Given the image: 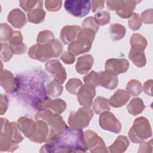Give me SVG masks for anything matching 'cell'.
<instances>
[{
    "label": "cell",
    "mask_w": 153,
    "mask_h": 153,
    "mask_svg": "<svg viewBox=\"0 0 153 153\" xmlns=\"http://www.w3.org/2000/svg\"><path fill=\"white\" fill-rule=\"evenodd\" d=\"M87 149L82 130L68 127L62 134L43 145L40 152H84Z\"/></svg>",
    "instance_id": "6da1fadb"
},
{
    "label": "cell",
    "mask_w": 153,
    "mask_h": 153,
    "mask_svg": "<svg viewBox=\"0 0 153 153\" xmlns=\"http://www.w3.org/2000/svg\"><path fill=\"white\" fill-rule=\"evenodd\" d=\"M21 76L16 77L18 86L16 91L25 101L36 109L39 103L48 97L44 85L46 75L44 72L38 71L32 74Z\"/></svg>",
    "instance_id": "7a4b0ae2"
},
{
    "label": "cell",
    "mask_w": 153,
    "mask_h": 153,
    "mask_svg": "<svg viewBox=\"0 0 153 153\" xmlns=\"http://www.w3.org/2000/svg\"><path fill=\"white\" fill-rule=\"evenodd\" d=\"M17 126L24 135L31 141L41 143L45 142L49 134L48 124L42 120H35L22 117L17 120Z\"/></svg>",
    "instance_id": "3957f363"
},
{
    "label": "cell",
    "mask_w": 153,
    "mask_h": 153,
    "mask_svg": "<svg viewBox=\"0 0 153 153\" xmlns=\"http://www.w3.org/2000/svg\"><path fill=\"white\" fill-rule=\"evenodd\" d=\"M1 130L0 137V150L1 152H13L18 144L23 140L17 124L15 122L9 123L6 118H1Z\"/></svg>",
    "instance_id": "277c9868"
},
{
    "label": "cell",
    "mask_w": 153,
    "mask_h": 153,
    "mask_svg": "<svg viewBox=\"0 0 153 153\" xmlns=\"http://www.w3.org/2000/svg\"><path fill=\"white\" fill-rule=\"evenodd\" d=\"M63 51V45L60 42L54 39L45 44H35L29 50L28 55L33 59L44 62L52 57H57Z\"/></svg>",
    "instance_id": "5b68a950"
},
{
    "label": "cell",
    "mask_w": 153,
    "mask_h": 153,
    "mask_svg": "<svg viewBox=\"0 0 153 153\" xmlns=\"http://www.w3.org/2000/svg\"><path fill=\"white\" fill-rule=\"evenodd\" d=\"M35 120L45 121L49 127V134L45 143H48L56 136L62 134L68 127L63 118L58 114L50 109L38 111L35 117Z\"/></svg>",
    "instance_id": "8992f818"
},
{
    "label": "cell",
    "mask_w": 153,
    "mask_h": 153,
    "mask_svg": "<svg viewBox=\"0 0 153 153\" xmlns=\"http://www.w3.org/2000/svg\"><path fill=\"white\" fill-rule=\"evenodd\" d=\"M128 136L134 143H140L151 137L152 130L148 120L143 117L137 118L128 131Z\"/></svg>",
    "instance_id": "52a82bcc"
},
{
    "label": "cell",
    "mask_w": 153,
    "mask_h": 153,
    "mask_svg": "<svg viewBox=\"0 0 153 153\" xmlns=\"http://www.w3.org/2000/svg\"><path fill=\"white\" fill-rule=\"evenodd\" d=\"M93 116L92 109L89 108H80L76 112L71 113L68 118V123L71 128L81 130L88 126Z\"/></svg>",
    "instance_id": "ba28073f"
},
{
    "label": "cell",
    "mask_w": 153,
    "mask_h": 153,
    "mask_svg": "<svg viewBox=\"0 0 153 153\" xmlns=\"http://www.w3.org/2000/svg\"><path fill=\"white\" fill-rule=\"evenodd\" d=\"M65 8L71 15L76 17L86 16L91 9L90 1L68 0L65 1Z\"/></svg>",
    "instance_id": "9c48e42d"
},
{
    "label": "cell",
    "mask_w": 153,
    "mask_h": 153,
    "mask_svg": "<svg viewBox=\"0 0 153 153\" xmlns=\"http://www.w3.org/2000/svg\"><path fill=\"white\" fill-rule=\"evenodd\" d=\"M99 121L100 126L105 130L119 133L121 130V123L112 112L108 111L101 113Z\"/></svg>",
    "instance_id": "30bf717a"
},
{
    "label": "cell",
    "mask_w": 153,
    "mask_h": 153,
    "mask_svg": "<svg viewBox=\"0 0 153 153\" xmlns=\"http://www.w3.org/2000/svg\"><path fill=\"white\" fill-rule=\"evenodd\" d=\"M85 141L88 149L91 152H108L103 139L97 133L88 130L84 133Z\"/></svg>",
    "instance_id": "8fae6325"
},
{
    "label": "cell",
    "mask_w": 153,
    "mask_h": 153,
    "mask_svg": "<svg viewBox=\"0 0 153 153\" xmlns=\"http://www.w3.org/2000/svg\"><path fill=\"white\" fill-rule=\"evenodd\" d=\"M118 83V79L117 75H115L107 71L96 73V87L100 85L107 89L114 90L117 87Z\"/></svg>",
    "instance_id": "7c38bea8"
},
{
    "label": "cell",
    "mask_w": 153,
    "mask_h": 153,
    "mask_svg": "<svg viewBox=\"0 0 153 153\" xmlns=\"http://www.w3.org/2000/svg\"><path fill=\"white\" fill-rule=\"evenodd\" d=\"M45 69L53 76L54 80L63 84L66 79V70L58 60H51L45 63Z\"/></svg>",
    "instance_id": "4fadbf2b"
},
{
    "label": "cell",
    "mask_w": 153,
    "mask_h": 153,
    "mask_svg": "<svg viewBox=\"0 0 153 153\" xmlns=\"http://www.w3.org/2000/svg\"><path fill=\"white\" fill-rule=\"evenodd\" d=\"M95 87L90 84L82 85L77 93V99L79 103L85 108H89L93 102L96 95Z\"/></svg>",
    "instance_id": "5bb4252c"
},
{
    "label": "cell",
    "mask_w": 153,
    "mask_h": 153,
    "mask_svg": "<svg viewBox=\"0 0 153 153\" xmlns=\"http://www.w3.org/2000/svg\"><path fill=\"white\" fill-rule=\"evenodd\" d=\"M129 67V63L125 59H109L105 63L106 71L117 75L127 72Z\"/></svg>",
    "instance_id": "9a60e30c"
},
{
    "label": "cell",
    "mask_w": 153,
    "mask_h": 153,
    "mask_svg": "<svg viewBox=\"0 0 153 153\" xmlns=\"http://www.w3.org/2000/svg\"><path fill=\"white\" fill-rule=\"evenodd\" d=\"M91 41L83 38L77 37L76 40L69 44L68 51L74 56H78L80 54L89 51L91 49Z\"/></svg>",
    "instance_id": "2e32d148"
},
{
    "label": "cell",
    "mask_w": 153,
    "mask_h": 153,
    "mask_svg": "<svg viewBox=\"0 0 153 153\" xmlns=\"http://www.w3.org/2000/svg\"><path fill=\"white\" fill-rule=\"evenodd\" d=\"M1 85L6 92H14L18 86L17 78H15L11 72L6 69L2 70L1 72Z\"/></svg>",
    "instance_id": "e0dca14e"
},
{
    "label": "cell",
    "mask_w": 153,
    "mask_h": 153,
    "mask_svg": "<svg viewBox=\"0 0 153 153\" xmlns=\"http://www.w3.org/2000/svg\"><path fill=\"white\" fill-rule=\"evenodd\" d=\"M8 42L14 54H22L25 53L27 50V47L23 43L22 35L19 30L13 31Z\"/></svg>",
    "instance_id": "ac0fdd59"
},
{
    "label": "cell",
    "mask_w": 153,
    "mask_h": 153,
    "mask_svg": "<svg viewBox=\"0 0 153 153\" xmlns=\"http://www.w3.org/2000/svg\"><path fill=\"white\" fill-rule=\"evenodd\" d=\"M81 27L77 25H68L64 26L60 32V38L65 44H69L77 38L78 34L81 30Z\"/></svg>",
    "instance_id": "d6986e66"
},
{
    "label": "cell",
    "mask_w": 153,
    "mask_h": 153,
    "mask_svg": "<svg viewBox=\"0 0 153 153\" xmlns=\"http://www.w3.org/2000/svg\"><path fill=\"white\" fill-rule=\"evenodd\" d=\"M7 20L15 28H21L26 23V18L24 13L19 8L13 9L9 13Z\"/></svg>",
    "instance_id": "ffe728a7"
},
{
    "label": "cell",
    "mask_w": 153,
    "mask_h": 153,
    "mask_svg": "<svg viewBox=\"0 0 153 153\" xmlns=\"http://www.w3.org/2000/svg\"><path fill=\"white\" fill-rule=\"evenodd\" d=\"M94 59L90 54H85L78 57L76 64V71L80 74L87 73L91 68Z\"/></svg>",
    "instance_id": "44dd1931"
},
{
    "label": "cell",
    "mask_w": 153,
    "mask_h": 153,
    "mask_svg": "<svg viewBox=\"0 0 153 153\" xmlns=\"http://www.w3.org/2000/svg\"><path fill=\"white\" fill-rule=\"evenodd\" d=\"M130 99V94L127 91L119 89L111 96L109 100V105L114 108H119L125 105Z\"/></svg>",
    "instance_id": "7402d4cb"
},
{
    "label": "cell",
    "mask_w": 153,
    "mask_h": 153,
    "mask_svg": "<svg viewBox=\"0 0 153 153\" xmlns=\"http://www.w3.org/2000/svg\"><path fill=\"white\" fill-rule=\"evenodd\" d=\"M140 2L138 1H123L120 8L116 11L117 14L121 18L130 17L136 5Z\"/></svg>",
    "instance_id": "603a6c76"
},
{
    "label": "cell",
    "mask_w": 153,
    "mask_h": 153,
    "mask_svg": "<svg viewBox=\"0 0 153 153\" xmlns=\"http://www.w3.org/2000/svg\"><path fill=\"white\" fill-rule=\"evenodd\" d=\"M130 142L127 137L125 136H119L116 140L111 145L109 151L112 153H121L126 151Z\"/></svg>",
    "instance_id": "cb8c5ba5"
},
{
    "label": "cell",
    "mask_w": 153,
    "mask_h": 153,
    "mask_svg": "<svg viewBox=\"0 0 153 153\" xmlns=\"http://www.w3.org/2000/svg\"><path fill=\"white\" fill-rule=\"evenodd\" d=\"M128 57L130 60L139 68L143 67L146 63L144 51H139L131 48L128 54Z\"/></svg>",
    "instance_id": "d4e9b609"
},
{
    "label": "cell",
    "mask_w": 153,
    "mask_h": 153,
    "mask_svg": "<svg viewBox=\"0 0 153 153\" xmlns=\"http://www.w3.org/2000/svg\"><path fill=\"white\" fill-rule=\"evenodd\" d=\"M42 7H36L27 13V18L29 22L38 24L44 20L45 12Z\"/></svg>",
    "instance_id": "484cf974"
},
{
    "label": "cell",
    "mask_w": 153,
    "mask_h": 153,
    "mask_svg": "<svg viewBox=\"0 0 153 153\" xmlns=\"http://www.w3.org/2000/svg\"><path fill=\"white\" fill-rule=\"evenodd\" d=\"M130 45L131 48L144 51L147 45V41L145 38L139 33H134L130 38Z\"/></svg>",
    "instance_id": "4316f807"
},
{
    "label": "cell",
    "mask_w": 153,
    "mask_h": 153,
    "mask_svg": "<svg viewBox=\"0 0 153 153\" xmlns=\"http://www.w3.org/2000/svg\"><path fill=\"white\" fill-rule=\"evenodd\" d=\"M145 108L143 100L138 97L133 99L127 106L128 112L133 115H137L142 113Z\"/></svg>",
    "instance_id": "83f0119b"
},
{
    "label": "cell",
    "mask_w": 153,
    "mask_h": 153,
    "mask_svg": "<svg viewBox=\"0 0 153 153\" xmlns=\"http://www.w3.org/2000/svg\"><path fill=\"white\" fill-rule=\"evenodd\" d=\"M93 109L96 114H100L110 110L109 100L103 97L97 96L93 103Z\"/></svg>",
    "instance_id": "f1b7e54d"
},
{
    "label": "cell",
    "mask_w": 153,
    "mask_h": 153,
    "mask_svg": "<svg viewBox=\"0 0 153 153\" xmlns=\"http://www.w3.org/2000/svg\"><path fill=\"white\" fill-rule=\"evenodd\" d=\"M109 31L112 39L118 41L124 38L126 35V27L118 23L112 24L109 27Z\"/></svg>",
    "instance_id": "f546056e"
},
{
    "label": "cell",
    "mask_w": 153,
    "mask_h": 153,
    "mask_svg": "<svg viewBox=\"0 0 153 153\" xmlns=\"http://www.w3.org/2000/svg\"><path fill=\"white\" fill-rule=\"evenodd\" d=\"M46 90L48 96L55 97L59 96L62 94L63 91V87L59 82L56 80H53L47 83Z\"/></svg>",
    "instance_id": "4dcf8cb0"
},
{
    "label": "cell",
    "mask_w": 153,
    "mask_h": 153,
    "mask_svg": "<svg viewBox=\"0 0 153 153\" xmlns=\"http://www.w3.org/2000/svg\"><path fill=\"white\" fill-rule=\"evenodd\" d=\"M66 108V102L62 99H54L51 100L48 105V109L58 114H62Z\"/></svg>",
    "instance_id": "1f68e13d"
},
{
    "label": "cell",
    "mask_w": 153,
    "mask_h": 153,
    "mask_svg": "<svg viewBox=\"0 0 153 153\" xmlns=\"http://www.w3.org/2000/svg\"><path fill=\"white\" fill-rule=\"evenodd\" d=\"M126 90L130 95L137 96L140 94L142 91V84L137 79H131L127 83Z\"/></svg>",
    "instance_id": "d6a6232c"
},
{
    "label": "cell",
    "mask_w": 153,
    "mask_h": 153,
    "mask_svg": "<svg viewBox=\"0 0 153 153\" xmlns=\"http://www.w3.org/2000/svg\"><path fill=\"white\" fill-rule=\"evenodd\" d=\"M82 83L79 79L71 78L66 84V88L68 92L72 94H77Z\"/></svg>",
    "instance_id": "836d02e7"
},
{
    "label": "cell",
    "mask_w": 153,
    "mask_h": 153,
    "mask_svg": "<svg viewBox=\"0 0 153 153\" xmlns=\"http://www.w3.org/2000/svg\"><path fill=\"white\" fill-rule=\"evenodd\" d=\"M54 39H55V38L53 33L50 30H45L41 31L39 33L37 36L36 42L38 44L42 45L50 42Z\"/></svg>",
    "instance_id": "e575fe53"
},
{
    "label": "cell",
    "mask_w": 153,
    "mask_h": 153,
    "mask_svg": "<svg viewBox=\"0 0 153 153\" xmlns=\"http://www.w3.org/2000/svg\"><path fill=\"white\" fill-rule=\"evenodd\" d=\"M110 14L107 11H100L96 13L94 19L99 26H103L108 24L110 21Z\"/></svg>",
    "instance_id": "d590c367"
},
{
    "label": "cell",
    "mask_w": 153,
    "mask_h": 153,
    "mask_svg": "<svg viewBox=\"0 0 153 153\" xmlns=\"http://www.w3.org/2000/svg\"><path fill=\"white\" fill-rule=\"evenodd\" d=\"M13 33L12 28L7 23L1 24L0 39L1 41H8Z\"/></svg>",
    "instance_id": "8d00e7d4"
},
{
    "label": "cell",
    "mask_w": 153,
    "mask_h": 153,
    "mask_svg": "<svg viewBox=\"0 0 153 153\" xmlns=\"http://www.w3.org/2000/svg\"><path fill=\"white\" fill-rule=\"evenodd\" d=\"M1 59L5 62L9 61L12 58L13 55L14 54L10 45H8L7 43L1 42Z\"/></svg>",
    "instance_id": "74e56055"
},
{
    "label": "cell",
    "mask_w": 153,
    "mask_h": 153,
    "mask_svg": "<svg viewBox=\"0 0 153 153\" xmlns=\"http://www.w3.org/2000/svg\"><path fill=\"white\" fill-rule=\"evenodd\" d=\"M20 6L27 13L32 9L38 7H42V1H20L19 2Z\"/></svg>",
    "instance_id": "f35d334b"
},
{
    "label": "cell",
    "mask_w": 153,
    "mask_h": 153,
    "mask_svg": "<svg viewBox=\"0 0 153 153\" xmlns=\"http://www.w3.org/2000/svg\"><path fill=\"white\" fill-rule=\"evenodd\" d=\"M142 26V20L139 14L133 13L128 19V26L133 30H138Z\"/></svg>",
    "instance_id": "ab89813d"
},
{
    "label": "cell",
    "mask_w": 153,
    "mask_h": 153,
    "mask_svg": "<svg viewBox=\"0 0 153 153\" xmlns=\"http://www.w3.org/2000/svg\"><path fill=\"white\" fill-rule=\"evenodd\" d=\"M82 27L84 29H89L96 33L99 28V26L96 23L94 17H88L85 19L82 22Z\"/></svg>",
    "instance_id": "60d3db41"
},
{
    "label": "cell",
    "mask_w": 153,
    "mask_h": 153,
    "mask_svg": "<svg viewBox=\"0 0 153 153\" xmlns=\"http://www.w3.org/2000/svg\"><path fill=\"white\" fill-rule=\"evenodd\" d=\"M45 4V8L50 11H59L62 6L61 1H46Z\"/></svg>",
    "instance_id": "b9f144b4"
},
{
    "label": "cell",
    "mask_w": 153,
    "mask_h": 153,
    "mask_svg": "<svg viewBox=\"0 0 153 153\" xmlns=\"http://www.w3.org/2000/svg\"><path fill=\"white\" fill-rule=\"evenodd\" d=\"M153 19L152 9H149L144 11L141 14V20L146 24H152Z\"/></svg>",
    "instance_id": "7bdbcfd3"
},
{
    "label": "cell",
    "mask_w": 153,
    "mask_h": 153,
    "mask_svg": "<svg viewBox=\"0 0 153 153\" xmlns=\"http://www.w3.org/2000/svg\"><path fill=\"white\" fill-rule=\"evenodd\" d=\"M60 60H62L65 63L69 65L72 64L75 61V56L69 51H65L62 54L60 57Z\"/></svg>",
    "instance_id": "ee69618b"
},
{
    "label": "cell",
    "mask_w": 153,
    "mask_h": 153,
    "mask_svg": "<svg viewBox=\"0 0 153 153\" xmlns=\"http://www.w3.org/2000/svg\"><path fill=\"white\" fill-rule=\"evenodd\" d=\"M140 143V145L138 152H152V144L151 140L148 142L142 141Z\"/></svg>",
    "instance_id": "f6af8a7d"
},
{
    "label": "cell",
    "mask_w": 153,
    "mask_h": 153,
    "mask_svg": "<svg viewBox=\"0 0 153 153\" xmlns=\"http://www.w3.org/2000/svg\"><path fill=\"white\" fill-rule=\"evenodd\" d=\"M123 1H106V5L109 10H115L116 11L120 8Z\"/></svg>",
    "instance_id": "bcb514c9"
},
{
    "label": "cell",
    "mask_w": 153,
    "mask_h": 153,
    "mask_svg": "<svg viewBox=\"0 0 153 153\" xmlns=\"http://www.w3.org/2000/svg\"><path fill=\"white\" fill-rule=\"evenodd\" d=\"M8 99L6 96L1 94V103H0V108H1V115H3L7 109L8 108Z\"/></svg>",
    "instance_id": "7dc6e473"
},
{
    "label": "cell",
    "mask_w": 153,
    "mask_h": 153,
    "mask_svg": "<svg viewBox=\"0 0 153 153\" xmlns=\"http://www.w3.org/2000/svg\"><path fill=\"white\" fill-rule=\"evenodd\" d=\"M92 4V11L95 13L104 7L105 1H91Z\"/></svg>",
    "instance_id": "c3c4849f"
},
{
    "label": "cell",
    "mask_w": 153,
    "mask_h": 153,
    "mask_svg": "<svg viewBox=\"0 0 153 153\" xmlns=\"http://www.w3.org/2000/svg\"><path fill=\"white\" fill-rule=\"evenodd\" d=\"M152 80L149 79L146 81L143 87V91L146 94L151 96H152Z\"/></svg>",
    "instance_id": "681fc988"
}]
</instances>
